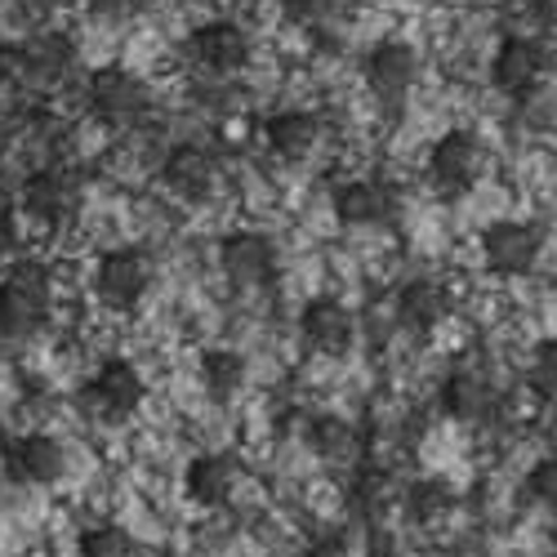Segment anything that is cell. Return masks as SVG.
<instances>
[{
	"instance_id": "cell-30",
	"label": "cell",
	"mask_w": 557,
	"mask_h": 557,
	"mask_svg": "<svg viewBox=\"0 0 557 557\" xmlns=\"http://www.w3.org/2000/svg\"><path fill=\"white\" fill-rule=\"evenodd\" d=\"M27 50H0V81H23Z\"/></svg>"
},
{
	"instance_id": "cell-5",
	"label": "cell",
	"mask_w": 557,
	"mask_h": 557,
	"mask_svg": "<svg viewBox=\"0 0 557 557\" xmlns=\"http://www.w3.org/2000/svg\"><path fill=\"white\" fill-rule=\"evenodd\" d=\"M482 255H486V268L499 272V276H522L535 268L540 259V232L531 223H491L486 237H482Z\"/></svg>"
},
{
	"instance_id": "cell-24",
	"label": "cell",
	"mask_w": 557,
	"mask_h": 557,
	"mask_svg": "<svg viewBox=\"0 0 557 557\" xmlns=\"http://www.w3.org/2000/svg\"><path fill=\"white\" fill-rule=\"evenodd\" d=\"M357 495H361V508H366V513H388V508L397 504V486H393L388 473H361Z\"/></svg>"
},
{
	"instance_id": "cell-16",
	"label": "cell",
	"mask_w": 557,
	"mask_h": 557,
	"mask_svg": "<svg viewBox=\"0 0 557 557\" xmlns=\"http://www.w3.org/2000/svg\"><path fill=\"white\" fill-rule=\"evenodd\" d=\"M393 210H397V197L384 188V183H375V178H357V183H348V188H339V197H335V214L348 227L384 223Z\"/></svg>"
},
{
	"instance_id": "cell-19",
	"label": "cell",
	"mask_w": 557,
	"mask_h": 557,
	"mask_svg": "<svg viewBox=\"0 0 557 557\" xmlns=\"http://www.w3.org/2000/svg\"><path fill=\"white\" fill-rule=\"evenodd\" d=\"M263 134H268V144H272L276 157L299 161V157H308L312 144H317V116H312V112H276V116L263 125Z\"/></svg>"
},
{
	"instance_id": "cell-13",
	"label": "cell",
	"mask_w": 557,
	"mask_h": 557,
	"mask_svg": "<svg viewBox=\"0 0 557 557\" xmlns=\"http://www.w3.org/2000/svg\"><path fill=\"white\" fill-rule=\"evenodd\" d=\"M161 178H165V188L183 201H206L210 188H214V161L201 152V148H174L161 165Z\"/></svg>"
},
{
	"instance_id": "cell-8",
	"label": "cell",
	"mask_w": 557,
	"mask_h": 557,
	"mask_svg": "<svg viewBox=\"0 0 557 557\" xmlns=\"http://www.w3.org/2000/svg\"><path fill=\"white\" fill-rule=\"evenodd\" d=\"M299 335L312 352H326V357H344L352 348V317L344 304L335 299H312L299 317Z\"/></svg>"
},
{
	"instance_id": "cell-1",
	"label": "cell",
	"mask_w": 557,
	"mask_h": 557,
	"mask_svg": "<svg viewBox=\"0 0 557 557\" xmlns=\"http://www.w3.org/2000/svg\"><path fill=\"white\" fill-rule=\"evenodd\" d=\"M45 308H50V272L36 259L10 263L0 282V344H18L40 331Z\"/></svg>"
},
{
	"instance_id": "cell-7",
	"label": "cell",
	"mask_w": 557,
	"mask_h": 557,
	"mask_svg": "<svg viewBox=\"0 0 557 557\" xmlns=\"http://www.w3.org/2000/svg\"><path fill=\"white\" fill-rule=\"evenodd\" d=\"M242 482V469H237V459L223 455V450H201L188 459V473H183V491H188L193 504H223L232 491H237Z\"/></svg>"
},
{
	"instance_id": "cell-9",
	"label": "cell",
	"mask_w": 557,
	"mask_h": 557,
	"mask_svg": "<svg viewBox=\"0 0 557 557\" xmlns=\"http://www.w3.org/2000/svg\"><path fill=\"white\" fill-rule=\"evenodd\" d=\"M414 72H420V54H414L406 40H384L366 59V81L380 99H401L414 85Z\"/></svg>"
},
{
	"instance_id": "cell-20",
	"label": "cell",
	"mask_w": 557,
	"mask_h": 557,
	"mask_svg": "<svg viewBox=\"0 0 557 557\" xmlns=\"http://www.w3.org/2000/svg\"><path fill=\"white\" fill-rule=\"evenodd\" d=\"M201 384H206L210 397H219V401L237 397L242 384H246V357L232 352V348H210V352L201 357Z\"/></svg>"
},
{
	"instance_id": "cell-4",
	"label": "cell",
	"mask_w": 557,
	"mask_h": 557,
	"mask_svg": "<svg viewBox=\"0 0 557 557\" xmlns=\"http://www.w3.org/2000/svg\"><path fill=\"white\" fill-rule=\"evenodd\" d=\"M89 103L108 125H134L138 116L148 112V89L134 72L125 67H99L95 81H89Z\"/></svg>"
},
{
	"instance_id": "cell-10",
	"label": "cell",
	"mask_w": 557,
	"mask_h": 557,
	"mask_svg": "<svg viewBox=\"0 0 557 557\" xmlns=\"http://www.w3.org/2000/svg\"><path fill=\"white\" fill-rule=\"evenodd\" d=\"M540 67H544V54L531 36H508L499 50H495V63H491V81L499 95H527V89L540 81Z\"/></svg>"
},
{
	"instance_id": "cell-28",
	"label": "cell",
	"mask_w": 557,
	"mask_h": 557,
	"mask_svg": "<svg viewBox=\"0 0 557 557\" xmlns=\"http://www.w3.org/2000/svg\"><path fill=\"white\" fill-rule=\"evenodd\" d=\"M89 10H95L99 18H108V23H125V18H134L138 10H144V0H89Z\"/></svg>"
},
{
	"instance_id": "cell-12",
	"label": "cell",
	"mask_w": 557,
	"mask_h": 557,
	"mask_svg": "<svg viewBox=\"0 0 557 557\" xmlns=\"http://www.w3.org/2000/svg\"><path fill=\"white\" fill-rule=\"evenodd\" d=\"M219 259H223V272L237 286H259L276 268V250L268 237H259V232H237V237H227Z\"/></svg>"
},
{
	"instance_id": "cell-3",
	"label": "cell",
	"mask_w": 557,
	"mask_h": 557,
	"mask_svg": "<svg viewBox=\"0 0 557 557\" xmlns=\"http://www.w3.org/2000/svg\"><path fill=\"white\" fill-rule=\"evenodd\" d=\"M0 463H5V473L14 482H23V486H54L63 478V469H67V450L50 433H23V437L5 442Z\"/></svg>"
},
{
	"instance_id": "cell-14",
	"label": "cell",
	"mask_w": 557,
	"mask_h": 557,
	"mask_svg": "<svg viewBox=\"0 0 557 557\" xmlns=\"http://www.w3.org/2000/svg\"><path fill=\"white\" fill-rule=\"evenodd\" d=\"M193 54L214 72H232L250 59V40L237 23H206L193 32Z\"/></svg>"
},
{
	"instance_id": "cell-18",
	"label": "cell",
	"mask_w": 557,
	"mask_h": 557,
	"mask_svg": "<svg viewBox=\"0 0 557 557\" xmlns=\"http://www.w3.org/2000/svg\"><path fill=\"white\" fill-rule=\"evenodd\" d=\"M446 312H450V295H446L442 282H429V276L406 282L401 295H397V317L406 321L410 331H433Z\"/></svg>"
},
{
	"instance_id": "cell-11",
	"label": "cell",
	"mask_w": 557,
	"mask_h": 557,
	"mask_svg": "<svg viewBox=\"0 0 557 557\" xmlns=\"http://www.w3.org/2000/svg\"><path fill=\"white\" fill-rule=\"evenodd\" d=\"M442 406H446L450 420H459V424H486L495 414V406H499V393L491 388L486 375L459 370V375H450L446 388H442Z\"/></svg>"
},
{
	"instance_id": "cell-15",
	"label": "cell",
	"mask_w": 557,
	"mask_h": 557,
	"mask_svg": "<svg viewBox=\"0 0 557 557\" xmlns=\"http://www.w3.org/2000/svg\"><path fill=\"white\" fill-rule=\"evenodd\" d=\"M144 375L129 366V361H108L95 384H89V397H95L108 414H134L138 406H144Z\"/></svg>"
},
{
	"instance_id": "cell-23",
	"label": "cell",
	"mask_w": 557,
	"mask_h": 557,
	"mask_svg": "<svg viewBox=\"0 0 557 557\" xmlns=\"http://www.w3.org/2000/svg\"><path fill=\"white\" fill-rule=\"evenodd\" d=\"M76 553L81 557H134V540L121 527H89V531H81Z\"/></svg>"
},
{
	"instance_id": "cell-2",
	"label": "cell",
	"mask_w": 557,
	"mask_h": 557,
	"mask_svg": "<svg viewBox=\"0 0 557 557\" xmlns=\"http://www.w3.org/2000/svg\"><path fill=\"white\" fill-rule=\"evenodd\" d=\"M482 161H486V152L478 144V134H469V129L442 134L433 144V152H429V188L437 197H446V201L473 193V183L482 174Z\"/></svg>"
},
{
	"instance_id": "cell-29",
	"label": "cell",
	"mask_w": 557,
	"mask_h": 557,
	"mask_svg": "<svg viewBox=\"0 0 557 557\" xmlns=\"http://www.w3.org/2000/svg\"><path fill=\"white\" fill-rule=\"evenodd\" d=\"M308 557H352V548H348V540H339V535H321V540L308 548Z\"/></svg>"
},
{
	"instance_id": "cell-21",
	"label": "cell",
	"mask_w": 557,
	"mask_h": 557,
	"mask_svg": "<svg viewBox=\"0 0 557 557\" xmlns=\"http://www.w3.org/2000/svg\"><path fill=\"white\" fill-rule=\"evenodd\" d=\"M455 486L446 482V478H424V482H414L410 491H406V513L414 518V522H437L442 513H450L455 508Z\"/></svg>"
},
{
	"instance_id": "cell-27",
	"label": "cell",
	"mask_w": 557,
	"mask_h": 557,
	"mask_svg": "<svg viewBox=\"0 0 557 557\" xmlns=\"http://www.w3.org/2000/svg\"><path fill=\"white\" fill-rule=\"evenodd\" d=\"M535 384L540 393H557V339H544L535 348Z\"/></svg>"
},
{
	"instance_id": "cell-25",
	"label": "cell",
	"mask_w": 557,
	"mask_h": 557,
	"mask_svg": "<svg viewBox=\"0 0 557 557\" xmlns=\"http://www.w3.org/2000/svg\"><path fill=\"white\" fill-rule=\"evenodd\" d=\"M527 495L544 508H557V455H544L531 463V473H527Z\"/></svg>"
},
{
	"instance_id": "cell-26",
	"label": "cell",
	"mask_w": 557,
	"mask_h": 557,
	"mask_svg": "<svg viewBox=\"0 0 557 557\" xmlns=\"http://www.w3.org/2000/svg\"><path fill=\"white\" fill-rule=\"evenodd\" d=\"M282 5L299 23H326V18H335L348 5V0H282Z\"/></svg>"
},
{
	"instance_id": "cell-17",
	"label": "cell",
	"mask_w": 557,
	"mask_h": 557,
	"mask_svg": "<svg viewBox=\"0 0 557 557\" xmlns=\"http://www.w3.org/2000/svg\"><path fill=\"white\" fill-rule=\"evenodd\" d=\"M23 206H27V214H36V219H45V223H59V219L72 214L76 188H72L67 174L40 170V174H32V178L23 183Z\"/></svg>"
},
{
	"instance_id": "cell-31",
	"label": "cell",
	"mask_w": 557,
	"mask_h": 557,
	"mask_svg": "<svg viewBox=\"0 0 557 557\" xmlns=\"http://www.w3.org/2000/svg\"><path fill=\"white\" fill-rule=\"evenodd\" d=\"M161 557H170V553H161Z\"/></svg>"
},
{
	"instance_id": "cell-22",
	"label": "cell",
	"mask_w": 557,
	"mask_h": 557,
	"mask_svg": "<svg viewBox=\"0 0 557 557\" xmlns=\"http://www.w3.org/2000/svg\"><path fill=\"white\" fill-rule=\"evenodd\" d=\"M312 446L326 455V459H357L361 450V433L348 420H335V414H321L312 424Z\"/></svg>"
},
{
	"instance_id": "cell-6",
	"label": "cell",
	"mask_w": 557,
	"mask_h": 557,
	"mask_svg": "<svg viewBox=\"0 0 557 557\" xmlns=\"http://www.w3.org/2000/svg\"><path fill=\"white\" fill-rule=\"evenodd\" d=\"M95 286L103 295L108 308H134L148 290V263L138 250H108L99 259V272H95Z\"/></svg>"
}]
</instances>
